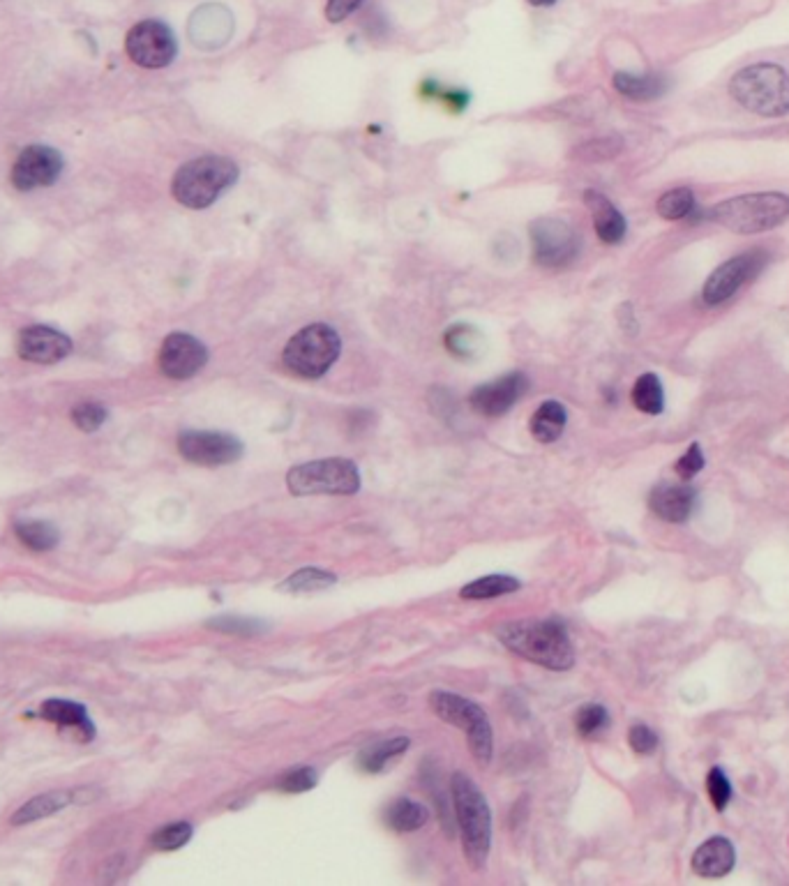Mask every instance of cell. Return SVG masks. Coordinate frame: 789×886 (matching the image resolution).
I'll return each mask as SVG.
<instances>
[{
  "instance_id": "cell-34",
  "label": "cell",
  "mask_w": 789,
  "mask_h": 886,
  "mask_svg": "<svg viewBox=\"0 0 789 886\" xmlns=\"http://www.w3.org/2000/svg\"><path fill=\"white\" fill-rule=\"evenodd\" d=\"M72 420L79 430L95 432V430H100L104 420H107V409L97 402H84L72 411Z\"/></svg>"
},
{
  "instance_id": "cell-40",
  "label": "cell",
  "mask_w": 789,
  "mask_h": 886,
  "mask_svg": "<svg viewBox=\"0 0 789 886\" xmlns=\"http://www.w3.org/2000/svg\"><path fill=\"white\" fill-rule=\"evenodd\" d=\"M628 743L637 755H651L653 750L658 748V737L651 727L635 725V727H630V732H628Z\"/></svg>"
},
{
  "instance_id": "cell-5",
  "label": "cell",
  "mask_w": 789,
  "mask_h": 886,
  "mask_svg": "<svg viewBox=\"0 0 789 886\" xmlns=\"http://www.w3.org/2000/svg\"><path fill=\"white\" fill-rule=\"evenodd\" d=\"M706 217L734 234H762V231H769L787 220L789 197L780 192L741 194V197L713 206Z\"/></svg>"
},
{
  "instance_id": "cell-4",
  "label": "cell",
  "mask_w": 789,
  "mask_h": 886,
  "mask_svg": "<svg viewBox=\"0 0 789 886\" xmlns=\"http://www.w3.org/2000/svg\"><path fill=\"white\" fill-rule=\"evenodd\" d=\"M453 803L455 820L462 833L464 857L473 868L480 870L490 857L492 847V813L487 806L485 794L464 773L453 776Z\"/></svg>"
},
{
  "instance_id": "cell-33",
  "label": "cell",
  "mask_w": 789,
  "mask_h": 886,
  "mask_svg": "<svg viewBox=\"0 0 789 886\" xmlns=\"http://www.w3.org/2000/svg\"><path fill=\"white\" fill-rule=\"evenodd\" d=\"M190 838H192L190 824L174 822V824H167V827L155 831L153 845H155V850H160V852H174V850H180V847L190 843Z\"/></svg>"
},
{
  "instance_id": "cell-1",
  "label": "cell",
  "mask_w": 789,
  "mask_h": 886,
  "mask_svg": "<svg viewBox=\"0 0 789 886\" xmlns=\"http://www.w3.org/2000/svg\"><path fill=\"white\" fill-rule=\"evenodd\" d=\"M497 640L508 651L547 670H570L575 665V649L566 628L556 621H510L494 630Z\"/></svg>"
},
{
  "instance_id": "cell-21",
  "label": "cell",
  "mask_w": 789,
  "mask_h": 886,
  "mask_svg": "<svg viewBox=\"0 0 789 886\" xmlns=\"http://www.w3.org/2000/svg\"><path fill=\"white\" fill-rule=\"evenodd\" d=\"M612 84L623 97L635 102L658 100V97H663L667 90H670V79L660 72H646V74L616 72Z\"/></svg>"
},
{
  "instance_id": "cell-9",
  "label": "cell",
  "mask_w": 789,
  "mask_h": 886,
  "mask_svg": "<svg viewBox=\"0 0 789 886\" xmlns=\"http://www.w3.org/2000/svg\"><path fill=\"white\" fill-rule=\"evenodd\" d=\"M766 264H769V252L760 250V247L727 259L725 264L713 270L709 280H706L702 289L704 303L720 305L725 303V300H730L736 291H741L750 280H755Z\"/></svg>"
},
{
  "instance_id": "cell-36",
  "label": "cell",
  "mask_w": 789,
  "mask_h": 886,
  "mask_svg": "<svg viewBox=\"0 0 789 886\" xmlns=\"http://www.w3.org/2000/svg\"><path fill=\"white\" fill-rule=\"evenodd\" d=\"M208 626L213 630H220V633H231V635H257L263 633V623L254 621V619H243V617H220L208 621Z\"/></svg>"
},
{
  "instance_id": "cell-16",
  "label": "cell",
  "mask_w": 789,
  "mask_h": 886,
  "mask_svg": "<svg viewBox=\"0 0 789 886\" xmlns=\"http://www.w3.org/2000/svg\"><path fill=\"white\" fill-rule=\"evenodd\" d=\"M74 344L70 337L49 326H30L19 335L17 351L28 363L54 365L72 354Z\"/></svg>"
},
{
  "instance_id": "cell-19",
  "label": "cell",
  "mask_w": 789,
  "mask_h": 886,
  "mask_svg": "<svg viewBox=\"0 0 789 886\" xmlns=\"http://www.w3.org/2000/svg\"><path fill=\"white\" fill-rule=\"evenodd\" d=\"M734 863V845L723 836L709 838L693 854V870L700 877H706V880H716V877L727 875L734 868Z\"/></svg>"
},
{
  "instance_id": "cell-27",
  "label": "cell",
  "mask_w": 789,
  "mask_h": 886,
  "mask_svg": "<svg viewBox=\"0 0 789 886\" xmlns=\"http://www.w3.org/2000/svg\"><path fill=\"white\" fill-rule=\"evenodd\" d=\"M633 404L644 414L658 416L665 409V393L663 384L656 374H642L633 386Z\"/></svg>"
},
{
  "instance_id": "cell-38",
  "label": "cell",
  "mask_w": 789,
  "mask_h": 886,
  "mask_svg": "<svg viewBox=\"0 0 789 886\" xmlns=\"http://www.w3.org/2000/svg\"><path fill=\"white\" fill-rule=\"evenodd\" d=\"M317 780H319L317 771L310 769V767H303V769H293V771H289L287 776H284V778L280 780V783H277V787H280L282 792L300 794V792L312 790V787L317 785Z\"/></svg>"
},
{
  "instance_id": "cell-43",
  "label": "cell",
  "mask_w": 789,
  "mask_h": 886,
  "mask_svg": "<svg viewBox=\"0 0 789 886\" xmlns=\"http://www.w3.org/2000/svg\"><path fill=\"white\" fill-rule=\"evenodd\" d=\"M526 3L533 5V7H552L556 0H526Z\"/></svg>"
},
{
  "instance_id": "cell-14",
  "label": "cell",
  "mask_w": 789,
  "mask_h": 886,
  "mask_svg": "<svg viewBox=\"0 0 789 886\" xmlns=\"http://www.w3.org/2000/svg\"><path fill=\"white\" fill-rule=\"evenodd\" d=\"M208 363V349L197 337L187 333H171L162 342L160 349V370L164 377L174 381L192 379Z\"/></svg>"
},
{
  "instance_id": "cell-30",
  "label": "cell",
  "mask_w": 789,
  "mask_h": 886,
  "mask_svg": "<svg viewBox=\"0 0 789 886\" xmlns=\"http://www.w3.org/2000/svg\"><path fill=\"white\" fill-rule=\"evenodd\" d=\"M335 582H337V577L333 573H328V570L303 568V570H296V573H293L291 577H287V580L280 584V589L289 591V593H310V591H323V589L333 587Z\"/></svg>"
},
{
  "instance_id": "cell-32",
  "label": "cell",
  "mask_w": 789,
  "mask_h": 886,
  "mask_svg": "<svg viewBox=\"0 0 789 886\" xmlns=\"http://www.w3.org/2000/svg\"><path fill=\"white\" fill-rule=\"evenodd\" d=\"M575 725L580 737L593 739L607 730V725H610V713H607L605 707H600V704H586V707L577 713Z\"/></svg>"
},
{
  "instance_id": "cell-29",
  "label": "cell",
  "mask_w": 789,
  "mask_h": 886,
  "mask_svg": "<svg viewBox=\"0 0 789 886\" xmlns=\"http://www.w3.org/2000/svg\"><path fill=\"white\" fill-rule=\"evenodd\" d=\"M407 748H409L407 737L381 741V743H377V746L367 748L365 753L358 757V764H360V769L367 771V773H379V771H383V767H386L390 760H393V757L402 755Z\"/></svg>"
},
{
  "instance_id": "cell-6",
  "label": "cell",
  "mask_w": 789,
  "mask_h": 886,
  "mask_svg": "<svg viewBox=\"0 0 789 886\" xmlns=\"http://www.w3.org/2000/svg\"><path fill=\"white\" fill-rule=\"evenodd\" d=\"M342 340L328 324H312L298 330L282 351V363L300 379H319L340 358Z\"/></svg>"
},
{
  "instance_id": "cell-25",
  "label": "cell",
  "mask_w": 789,
  "mask_h": 886,
  "mask_svg": "<svg viewBox=\"0 0 789 886\" xmlns=\"http://www.w3.org/2000/svg\"><path fill=\"white\" fill-rule=\"evenodd\" d=\"M658 215L663 220L670 222H681V220H695V210H697V199L693 190L688 187H676V190L665 192L663 197L658 199Z\"/></svg>"
},
{
  "instance_id": "cell-15",
  "label": "cell",
  "mask_w": 789,
  "mask_h": 886,
  "mask_svg": "<svg viewBox=\"0 0 789 886\" xmlns=\"http://www.w3.org/2000/svg\"><path fill=\"white\" fill-rule=\"evenodd\" d=\"M526 384H529V381H526L524 374L510 372L506 377L492 381V384L478 386L469 395V404L480 416L499 418L503 414H508V411L520 402V397L526 393Z\"/></svg>"
},
{
  "instance_id": "cell-13",
  "label": "cell",
  "mask_w": 789,
  "mask_h": 886,
  "mask_svg": "<svg viewBox=\"0 0 789 886\" xmlns=\"http://www.w3.org/2000/svg\"><path fill=\"white\" fill-rule=\"evenodd\" d=\"M63 174V157L51 146H28L12 167V185L19 192L49 187Z\"/></svg>"
},
{
  "instance_id": "cell-10",
  "label": "cell",
  "mask_w": 789,
  "mask_h": 886,
  "mask_svg": "<svg viewBox=\"0 0 789 886\" xmlns=\"http://www.w3.org/2000/svg\"><path fill=\"white\" fill-rule=\"evenodd\" d=\"M531 243H533V259L538 266L545 268H563L573 264L580 254V236L568 222L545 217L531 224Z\"/></svg>"
},
{
  "instance_id": "cell-41",
  "label": "cell",
  "mask_w": 789,
  "mask_h": 886,
  "mask_svg": "<svg viewBox=\"0 0 789 886\" xmlns=\"http://www.w3.org/2000/svg\"><path fill=\"white\" fill-rule=\"evenodd\" d=\"M360 5H363V0H328L326 19L330 24H340V21L351 17Z\"/></svg>"
},
{
  "instance_id": "cell-3",
  "label": "cell",
  "mask_w": 789,
  "mask_h": 886,
  "mask_svg": "<svg viewBox=\"0 0 789 886\" xmlns=\"http://www.w3.org/2000/svg\"><path fill=\"white\" fill-rule=\"evenodd\" d=\"M730 95L750 114L764 118L787 116L789 74L773 63L748 65L732 77Z\"/></svg>"
},
{
  "instance_id": "cell-18",
  "label": "cell",
  "mask_w": 789,
  "mask_h": 886,
  "mask_svg": "<svg viewBox=\"0 0 789 886\" xmlns=\"http://www.w3.org/2000/svg\"><path fill=\"white\" fill-rule=\"evenodd\" d=\"M584 201L591 210L593 229H596L598 238L607 245L621 243L623 236H626V231H628V224H626V217L619 213V208H616L612 201L605 197V194H600L596 190L584 192Z\"/></svg>"
},
{
  "instance_id": "cell-8",
  "label": "cell",
  "mask_w": 789,
  "mask_h": 886,
  "mask_svg": "<svg viewBox=\"0 0 789 886\" xmlns=\"http://www.w3.org/2000/svg\"><path fill=\"white\" fill-rule=\"evenodd\" d=\"M287 487L293 497L312 494H356L360 490V471L347 457H328L293 467L287 473Z\"/></svg>"
},
{
  "instance_id": "cell-23",
  "label": "cell",
  "mask_w": 789,
  "mask_h": 886,
  "mask_svg": "<svg viewBox=\"0 0 789 886\" xmlns=\"http://www.w3.org/2000/svg\"><path fill=\"white\" fill-rule=\"evenodd\" d=\"M74 794L72 792H47L42 797L30 799L28 803H24L17 813L12 817V824H30L37 820H44V817L56 815L58 810H63L67 803H72Z\"/></svg>"
},
{
  "instance_id": "cell-35",
  "label": "cell",
  "mask_w": 789,
  "mask_h": 886,
  "mask_svg": "<svg viewBox=\"0 0 789 886\" xmlns=\"http://www.w3.org/2000/svg\"><path fill=\"white\" fill-rule=\"evenodd\" d=\"M706 792H709L711 803L716 806V810L723 813V810L727 808V803H730V799H732V785H730V780H727L725 771L711 769L709 778H706Z\"/></svg>"
},
{
  "instance_id": "cell-28",
  "label": "cell",
  "mask_w": 789,
  "mask_h": 886,
  "mask_svg": "<svg viewBox=\"0 0 789 886\" xmlns=\"http://www.w3.org/2000/svg\"><path fill=\"white\" fill-rule=\"evenodd\" d=\"M520 589V580L510 575H487L480 577V580L467 584L460 591L462 598L467 600H487V598H499L506 596V593H513Z\"/></svg>"
},
{
  "instance_id": "cell-22",
  "label": "cell",
  "mask_w": 789,
  "mask_h": 886,
  "mask_svg": "<svg viewBox=\"0 0 789 886\" xmlns=\"http://www.w3.org/2000/svg\"><path fill=\"white\" fill-rule=\"evenodd\" d=\"M566 407L561 402H543L540 407L533 411V416L529 420V430L531 437L536 439L538 443H554L556 439L561 437L563 430H566Z\"/></svg>"
},
{
  "instance_id": "cell-42",
  "label": "cell",
  "mask_w": 789,
  "mask_h": 886,
  "mask_svg": "<svg viewBox=\"0 0 789 886\" xmlns=\"http://www.w3.org/2000/svg\"><path fill=\"white\" fill-rule=\"evenodd\" d=\"M439 95L443 97V100H446L448 107L455 109V111H462L464 107H467V102H469L467 90H441Z\"/></svg>"
},
{
  "instance_id": "cell-17",
  "label": "cell",
  "mask_w": 789,
  "mask_h": 886,
  "mask_svg": "<svg viewBox=\"0 0 789 886\" xmlns=\"http://www.w3.org/2000/svg\"><path fill=\"white\" fill-rule=\"evenodd\" d=\"M695 490L690 485H658L649 497V508L665 522H686L695 508Z\"/></svg>"
},
{
  "instance_id": "cell-12",
  "label": "cell",
  "mask_w": 789,
  "mask_h": 886,
  "mask_svg": "<svg viewBox=\"0 0 789 886\" xmlns=\"http://www.w3.org/2000/svg\"><path fill=\"white\" fill-rule=\"evenodd\" d=\"M178 450L187 462L199 467H224L240 460L243 443L224 432H197L187 430L178 437Z\"/></svg>"
},
{
  "instance_id": "cell-11",
  "label": "cell",
  "mask_w": 789,
  "mask_h": 886,
  "mask_svg": "<svg viewBox=\"0 0 789 886\" xmlns=\"http://www.w3.org/2000/svg\"><path fill=\"white\" fill-rule=\"evenodd\" d=\"M125 51L132 58V63L146 70H160V67L171 65V60L176 58V37L171 33V28L162 21L148 19L134 26L127 33Z\"/></svg>"
},
{
  "instance_id": "cell-20",
  "label": "cell",
  "mask_w": 789,
  "mask_h": 886,
  "mask_svg": "<svg viewBox=\"0 0 789 886\" xmlns=\"http://www.w3.org/2000/svg\"><path fill=\"white\" fill-rule=\"evenodd\" d=\"M37 716L60 727H70L84 741H90L95 734V727L90 723L88 711L84 704L72 700H47L37 711Z\"/></svg>"
},
{
  "instance_id": "cell-37",
  "label": "cell",
  "mask_w": 789,
  "mask_h": 886,
  "mask_svg": "<svg viewBox=\"0 0 789 886\" xmlns=\"http://www.w3.org/2000/svg\"><path fill=\"white\" fill-rule=\"evenodd\" d=\"M621 150V139H598L591 141L582 148H577V157L584 162H600V160H610V157L619 155Z\"/></svg>"
},
{
  "instance_id": "cell-2",
  "label": "cell",
  "mask_w": 789,
  "mask_h": 886,
  "mask_svg": "<svg viewBox=\"0 0 789 886\" xmlns=\"http://www.w3.org/2000/svg\"><path fill=\"white\" fill-rule=\"evenodd\" d=\"M238 164L222 155H204L185 162L171 180V194L178 204L192 210H204L220 199L222 192L236 185Z\"/></svg>"
},
{
  "instance_id": "cell-26",
  "label": "cell",
  "mask_w": 789,
  "mask_h": 886,
  "mask_svg": "<svg viewBox=\"0 0 789 886\" xmlns=\"http://www.w3.org/2000/svg\"><path fill=\"white\" fill-rule=\"evenodd\" d=\"M17 538L24 543L28 550L33 552H49L54 550L58 545V529L51 522H42V520H28V522H19L17 527Z\"/></svg>"
},
{
  "instance_id": "cell-7",
  "label": "cell",
  "mask_w": 789,
  "mask_h": 886,
  "mask_svg": "<svg viewBox=\"0 0 789 886\" xmlns=\"http://www.w3.org/2000/svg\"><path fill=\"white\" fill-rule=\"evenodd\" d=\"M432 711L443 720V723L455 725L457 730L464 732L473 757L480 767H487L494 753V734L487 713L478 707L476 702L455 693H432L430 697Z\"/></svg>"
},
{
  "instance_id": "cell-31",
  "label": "cell",
  "mask_w": 789,
  "mask_h": 886,
  "mask_svg": "<svg viewBox=\"0 0 789 886\" xmlns=\"http://www.w3.org/2000/svg\"><path fill=\"white\" fill-rule=\"evenodd\" d=\"M480 344H483V337H480L476 328L467 324H457L446 330V349L457 358H473L480 351Z\"/></svg>"
},
{
  "instance_id": "cell-39",
  "label": "cell",
  "mask_w": 789,
  "mask_h": 886,
  "mask_svg": "<svg viewBox=\"0 0 789 886\" xmlns=\"http://www.w3.org/2000/svg\"><path fill=\"white\" fill-rule=\"evenodd\" d=\"M702 469H704V453H702L700 443H690L686 455H681L679 462H676V473H679L681 480H690V478H695Z\"/></svg>"
},
{
  "instance_id": "cell-24",
  "label": "cell",
  "mask_w": 789,
  "mask_h": 886,
  "mask_svg": "<svg viewBox=\"0 0 789 886\" xmlns=\"http://www.w3.org/2000/svg\"><path fill=\"white\" fill-rule=\"evenodd\" d=\"M427 817H430V813H427L423 803L411 799H397L393 806L386 810L388 827L400 833H411L418 831L420 827H425Z\"/></svg>"
}]
</instances>
